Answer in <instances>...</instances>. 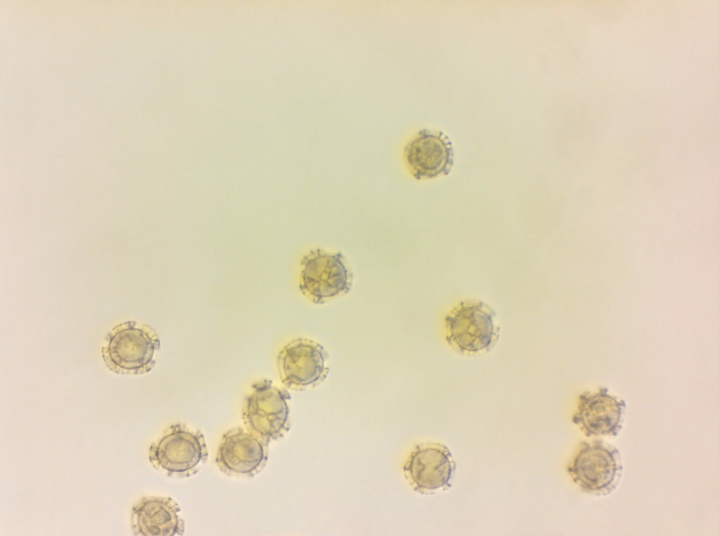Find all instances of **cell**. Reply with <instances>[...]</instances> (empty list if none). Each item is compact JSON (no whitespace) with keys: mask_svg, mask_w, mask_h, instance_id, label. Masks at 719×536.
Returning a JSON list of instances; mask_svg holds the SVG:
<instances>
[{"mask_svg":"<svg viewBox=\"0 0 719 536\" xmlns=\"http://www.w3.org/2000/svg\"><path fill=\"white\" fill-rule=\"evenodd\" d=\"M160 349L156 332L147 325L126 321L114 327L103 347V359L110 370L119 373L149 372L155 365L154 354Z\"/></svg>","mask_w":719,"mask_h":536,"instance_id":"6da1fadb","label":"cell"},{"mask_svg":"<svg viewBox=\"0 0 719 536\" xmlns=\"http://www.w3.org/2000/svg\"><path fill=\"white\" fill-rule=\"evenodd\" d=\"M289 392L273 386L270 380L253 384L242 408L246 429L268 444L283 436L289 429Z\"/></svg>","mask_w":719,"mask_h":536,"instance_id":"7a4b0ae2","label":"cell"},{"mask_svg":"<svg viewBox=\"0 0 719 536\" xmlns=\"http://www.w3.org/2000/svg\"><path fill=\"white\" fill-rule=\"evenodd\" d=\"M150 457L156 467L165 471L169 476L182 478L200 470L207 461L208 450L199 431L176 424L170 426L152 448Z\"/></svg>","mask_w":719,"mask_h":536,"instance_id":"3957f363","label":"cell"},{"mask_svg":"<svg viewBox=\"0 0 719 536\" xmlns=\"http://www.w3.org/2000/svg\"><path fill=\"white\" fill-rule=\"evenodd\" d=\"M299 288L315 304H322L347 294L352 274L341 253L331 254L320 249L310 250L301 262Z\"/></svg>","mask_w":719,"mask_h":536,"instance_id":"277c9868","label":"cell"},{"mask_svg":"<svg viewBox=\"0 0 719 536\" xmlns=\"http://www.w3.org/2000/svg\"><path fill=\"white\" fill-rule=\"evenodd\" d=\"M329 355L315 341L298 337L286 344L277 355V367L282 382L299 390L323 380L329 369L325 366Z\"/></svg>","mask_w":719,"mask_h":536,"instance_id":"5b68a950","label":"cell"},{"mask_svg":"<svg viewBox=\"0 0 719 536\" xmlns=\"http://www.w3.org/2000/svg\"><path fill=\"white\" fill-rule=\"evenodd\" d=\"M269 444L242 427H235L223 434L216 462L227 476L253 477L265 467Z\"/></svg>","mask_w":719,"mask_h":536,"instance_id":"8992f818","label":"cell"},{"mask_svg":"<svg viewBox=\"0 0 719 536\" xmlns=\"http://www.w3.org/2000/svg\"><path fill=\"white\" fill-rule=\"evenodd\" d=\"M492 309L482 302H462L445 319L447 340L462 351L489 347L496 333Z\"/></svg>","mask_w":719,"mask_h":536,"instance_id":"52a82bcc","label":"cell"},{"mask_svg":"<svg viewBox=\"0 0 719 536\" xmlns=\"http://www.w3.org/2000/svg\"><path fill=\"white\" fill-rule=\"evenodd\" d=\"M584 446L568 468L575 483L585 491L601 494L609 492L621 471L616 449L608 448L600 443Z\"/></svg>","mask_w":719,"mask_h":536,"instance_id":"ba28073f","label":"cell"},{"mask_svg":"<svg viewBox=\"0 0 719 536\" xmlns=\"http://www.w3.org/2000/svg\"><path fill=\"white\" fill-rule=\"evenodd\" d=\"M405 157L413 176L417 179L447 175L454 165V150L442 132L424 129L407 145Z\"/></svg>","mask_w":719,"mask_h":536,"instance_id":"9c48e42d","label":"cell"},{"mask_svg":"<svg viewBox=\"0 0 719 536\" xmlns=\"http://www.w3.org/2000/svg\"><path fill=\"white\" fill-rule=\"evenodd\" d=\"M454 462L448 449L440 444L417 446L404 467L411 485L421 492L450 486Z\"/></svg>","mask_w":719,"mask_h":536,"instance_id":"30bf717a","label":"cell"},{"mask_svg":"<svg viewBox=\"0 0 719 536\" xmlns=\"http://www.w3.org/2000/svg\"><path fill=\"white\" fill-rule=\"evenodd\" d=\"M624 408L623 401L609 395L606 389H600L595 394L580 396L579 408L572 420L587 436H616L621 428Z\"/></svg>","mask_w":719,"mask_h":536,"instance_id":"8fae6325","label":"cell"},{"mask_svg":"<svg viewBox=\"0 0 719 536\" xmlns=\"http://www.w3.org/2000/svg\"><path fill=\"white\" fill-rule=\"evenodd\" d=\"M178 503L170 497L146 499L137 511L139 531L144 535L176 536L185 532Z\"/></svg>","mask_w":719,"mask_h":536,"instance_id":"7c38bea8","label":"cell"}]
</instances>
